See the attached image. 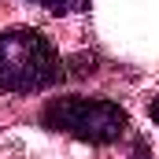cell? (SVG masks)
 <instances>
[{"instance_id":"1","label":"cell","mask_w":159,"mask_h":159,"mask_svg":"<svg viewBox=\"0 0 159 159\" xmlns=\"http://www.w3.org/2000/svg\"><path fill=\"white\" fill-rule=\"evenodd\" d=\"M59 78L63 63L44 34L22 26L0 34V93H37Z\"/></svg>"},{"instance_id":"2","label":"cell","mask_w":159,"mask_h":159,"mask_svg":"<svg viewBox=\"0 0 159 159\" xmlns=\"http://www.w3.org/2000/svg\"><path fill=\"white\" fill-rule=\"evenodd\" d=\"M41 122L56 133L78 137L85 144H115L126 133V111L104 96H56L44 104Z\"/></svg>"},{"instance_id":"3","label":"cell","mask_w":159,"mask_h":159,"mask_svg":"<svg viewBox=\"0 0 159 159\" xmlns=\"http://www.w3.org/2000/svg\"><path fill=\"white\" fill-rule=\"evenodd\" d=\"M30 4H41L52 15H78V11L89 7V0H30Z\"/></svg>"},{"instance_id":"4","label":"cell","mask_w":159,"mask_h":159,"mask_svg":"<svg viewBox=\"0 0 159 159\" xmlns=\"http://www.w3.org/2000/svg\"><path fill=\"white\" fill-rule=\"evenodd\" d=\"M148 115H152V122H156V126H159V96H156V100H152V104H148Z\"/></svg>"}]
</instances>
